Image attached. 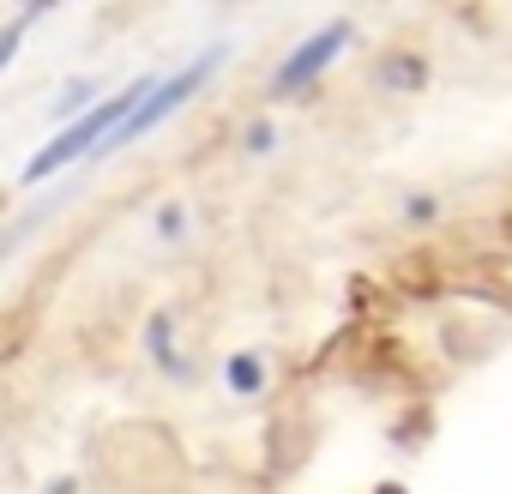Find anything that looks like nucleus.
Returning <instances> with one entry per match:
<instances>
[{
  "mask_svg": "<svg viewBox=\"0 0 512 494\" xmlns=\"http://www.w3.org/2000/svg\"><path fill=\"white\" fill-rule=\"evenodd\" d=\"M151 79H157V73H145V79L121 85L115 97H97L85 115H67V127H61V133H55V139H49V145H43L31 163H25V181H49L55 169H67V163L91 157V151H97V145H103V139H109V133L127 121V109H133V103L151 91Z\"/></svg>",
  "mask_w": 512,
  "mask_h": 494,
  "instance_id": "nucleus-1",
  "label": "nucleus"
},
{
  "mask_svg": "<svg viewBox=\"0 0 512 494\" xmlns=\"http://www.w3.org/2000/svg\"><path fill=\"white\" fill-rule=\"evenodd\" d=\"M223 61H229V49L217 43V49H205L199 61H187L181 73H163V79H151V91H145V97H139V103L127 109V121H121V127H115V133H109V139H103V145H97L91 157H109V151H121V145L145 139L151 127H163V121H169V115H175V109H181L187 97H199V91H205V85L217 79V67H223Z\"/></svg>",
  "mask_w": 512,
  "mask_h": 494,
  "instance_id": "nucleus-2",
  "label": "nucleus"
},
{
  "mask_svg": "<svg viewBox=\"0 0 512 494\" xmlns=\"http://www.w3.org/2000/svg\"><path fill=\"white\" fill-rule=\"evenodd\" d=\"M350 37H356V31H350V19H332V25H320V31H314L302 49H290V55H284V67L272 73V97H290V91L314 85V79H320V73H326V67H332L344 49H350Z\"/></svg>",
  "mask_w": 512,
  "mask_h": 494,
  "instance_id": "nucleus-3",
  "label": "nucleus"
},
{
  "mask_svg": "<svg viewBox=\"0 0 512 494\" xmlns=\"http://www.w3.org/2000/svg\"><path fill=\"white\" fill-rule=\"evenodd\" d=\"M223 380H229V392H260L266 368H260V356H229L223 362Z\"/></svg>",
  "mask_w": 512,
  "mask_h": 494,
  "instance_id": "nucleus-4",
  "label": "nucleus"
},
{
  "mask_svg": "<svg viewBox=\"0 0 512 494\" xmlns=\"http://www.w3.org/2000/svg\"><path fill=\"white\" fill-rule=\"evenodd\" d=\"M25 31H31V19H13V25H0V73H7V67L19 61V49H25Z\"/></svg>",
  "mask_w": 512,
  "mask_h": 494,
  "instance_id": "nucleus-5",
  "label": "nucleus"
},
{
  "mask_svg": "<svg viewBox=\"0 0 512 494\" xmlns=\"http://www.w3.org/2000/svg\"><path fill=\"white\" fill-rule=\"evenodd\" d=\"M85 97H91V85H67V97L55 103V115H61V121H67V115H79V103H85Z\"/></svg>",
  "mask_w": 512,
  "mask_h": 494,
  "instance_id": "nucleus-6",
  "label": "nucleus"
},
{
  "mask_svg": "<svg viewBox=\"0 0 512 494\" xmlns=\"http://www.w3.org/2000/svg\"><path fill=\"white\" fill-rule=\"evenodd\" d=\"M247 151H272V127H266V121L247 133Z\"/></svg>",
  "mask_w": 512,
  "mask_h": 494,
  "instance_id": "nucleus-7",
  "label": "nucleus"
},
{
  "mask_svg": "<svg viewBox=\"0 0 512 494\" xmlns=\"http://www.w3.org/2000/svg\"><path fill=\"white\" fill-rule=\"evenodd\" d=\"M49 7H61V0H31V7H25V19H37V13H49Z\"/></svg>",
  "mask_w": 512,
  "mask_h": 494,
  "instance_id": "nucleus-8",
  "label": "nucleus"
}]
</instances>
